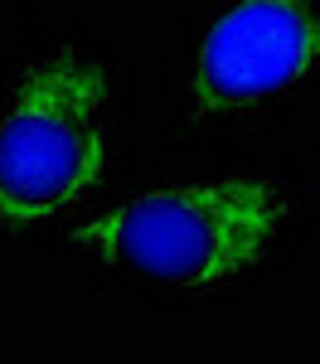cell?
Returning a JSON list of instances; mask_svg holds the SVG:
<instances>
[{
  "instance_id": "3957f363",
  "label": "cell",
  "mask_w": 320,
  "mask_h": 364,
  "mask_svg": "<svg viewBox=\"0 0 320 364\" xmlns=\"http://www.w3.org/2000/svg\"><path fill=\"white\" fill-rule=\"evenodd\" d=\"M320 68V10L311 0H228L204 29L184 102L194 117H243L282 102Z\"/></svg>"
},
{
  "instance_id": "7a4b0ae2",
  "label": "cell",
  "mask_w": 320,
  "mask_h": 364,
  "mask_svg": "<svg viewBox=\"0 0 320 364\" xmlns=\"http://www.w3.org/2000/svg\"><path fill=\"white\" fill-rule=\"evenodd\" d=\"M112 68L58 44L34 58L0 117V219L44 224L87 199L112 166Z\"/></svg>"
},
{
  "instance_id": "6da1fadb",
  "label": "cell",
  "mask_w": 320,
  "mask_h": 364,
  "mask_svg": "<svg viewBox=\"0 0 320 364\" xmlns=\"http://www.w3.org/2000/svg\"><path fill=\"white\" fill-rule=\"evenodd\" d=\"M296 195L258 180H194L121 199L73 228V243L141 287L224 291L282 243Z\"/></svg>"
}]
</instances>
